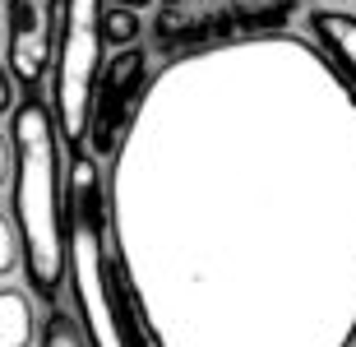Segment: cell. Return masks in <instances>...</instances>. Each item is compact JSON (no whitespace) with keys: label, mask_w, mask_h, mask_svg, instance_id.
Here are the masks:
<instances>
[{"label":"cell","mask_w":356,"mask_h":347,"mask_svg":"<svg viewBox=\"0 0 356 347\" xmlns=\"http://www.w3.org/2000/svg\"><path fill=\"white\" fill-rule=\"evenodd\" d=\"M148 88V51L134 42V47H116L111 60H102V74H97V88H92V116H88V148L97 158H111L116 144L125 139L134 111H139V97Z\"/></svg>","instance_id":"8992f818"},{"label":"cell","mask_w":356,"mask_h":347,"mask_svg":"<svg viewBox=\"0 0 356 347\" xmlns=\"http://www.w3.org/2000/svg\"><path fill=\"white\" fill-rule=\"evenodd\" d=\"M305 28H310V42L329 56V65L356 88V14L347 5H324L305 14Z\"/></svg>","instance_id":"ba28073f"},{"label":"cell","mask_w":356,"mask_h":347,"mask_svg":"<svg viewBox=\"0 0 356 347\" xmlns=\"http://www.w3.org/2000/svg\"><path fill=\"white\" fill-rule=\"evenodd\" d=\"M111 5H130V10H144V5H153V0H111Z\"/></svg>","instance_id":"9a60e30c"},{"label":"cell","mask_w":356,"mask_h":347,"mask_svg":"<svg viewBox=\"0 0 356 347\" xmlns=\"http://www.w3.org/2000/svg\"><path fill=\"white\" fill-rule=\"evenodd\" d=\"M301 0H153V47L162 56L199 51L218 42L259 38L287 28Z\"/></svg>","instance_id":"277c9868"},{"label":"cell","mask_w":356,"mask_h":347,"mask_svg":"<svg viewBox=\"0 0 356 347\" xmlns=\"http://www.w3.org/2000/svg\"><path fill=\"white\" fill-rule=\"evenodd\" d=\"M38 343V310L33 296L0 282V347H33Z\"/></svg>","instance_id":"9c48e42d"},{"label":"cell","mask_w":356,"mask_h":347,"mask_svg":"<svg viewBox=\"0 0 356 347\" xmlns=\"http://www.w3.org/2000/svg\"><path fill=\"white\" fill-rule=\"evenodd\" d=\"M56 10H60V0H10V19H5V56L10 60H5V70L24 93H33L47 74Z\"/></svg>","instance_id":"52a82bcc"},{"label":"cell","mask_w":356,"mask_h":347,"mask_svg":"<svg viewBox=\"0 0 356 347\" xmlns=\"http://www.w3.org/2000/svg\"><path fill=\"white\" fill-rule=\"evenodd\" d=\"M10 167H14V144H10V130H0V186L10 181Z\"/></svg>","instance_id":"4fadbf2b"},{"label":"cell","mask_w":356,"mask_h":347,"mask_svg":"<svg viewBox=\"0 0 356 347\" xmlns=\"http://www.w3.org/2000/svg\"><path fill=\"white\" fill-rule=\"evenodd\" d=\"M65 268L74 282L88 347H139V329L125 320V282L111 264L106 245V204H102V176L97 162L74 148L70 162V190H65Z\"/></svg>","instance_id":"3957f363"},{"label":"cell","mask_w":356,"mask_h":347,"mask_svg":"<svg viewBox=\"0 0 356 347\" xmlns=\"http://www.w3.org/2000/svg\"><path fill=\"white\" fill-rule=\"evenodd\" d=\"M14 111V79L10 70H0V116H10Z\"/></svg>","instance_id":"5bb4252c"},{"label":"cell","mask_w":356,"mask_h":347,"mask_svg":"<svg viewBox=\"0 0 356 347\" xmlns=\"http://www.w3.org/2000/svg\"><path fill=\"white\" fill-rule=\"evenodd\" d=\"M102 47V0H65V24L56 42V130L70 148L88 144Z\"/></svg>","instance_id":"5b68a950"},{"label":"cell","mask_w":356,"mask_h":347,"mask_svg":"<svg viewBox=\"0 0 356 347\" xmlns=\"http://www.w3.org/2000/svg\"><path fill=\"white\" fill-rule=\"evenodd\" d=\"M144 33V19L130 5H106L102 10V42L106 47H134Z\"/></svg>","instance_id":"30bf717a"},{"label":"cell","mask_w":356,"mask_h":347,"mask_svg":"<svg viewBox=\"0 0 356 347\" xmlns=\"http://www.w3.org/2000/svg\"><path fill=\"white\" fill-rule=\"evenodd\" d=\"M14 232L24 250V273L38 301H56L65 282V176H60V130L38 97L14 107Z\"/></svg>","instance_id":"7a4b0ae2"},{"label":"cell","mask_w":356,"mask_h":347,"mask_svg":"<svg viewBox=\"0 0 356 347\" xmlns=\"http://www.w3.org/2000/svg\"><path fill=\"white\" fill-rule=\"evenodd\" d=\"M38 347H88V338L79 334V324L65 320V315H56L51 310V320L38 329Z\"/></svg>","instance_id":"8fae6325"},{"label":"cell","mask_w":356,"mask_h":347,"mask_svg":"<svg viewBox=\"0 0 356 347\" xmlns=\"http://www.w3.org/2000/svg\"><path fill=\"white\" fill-rule=\"evenodd\" d=\"M14 268H24V250H19V232H14V218L0 213V282L10 278Z\"/></svg>","instance_id":"7c38bea8"},{"label":"cell","mask_w":356,"mask_h":347,"mask_svg":"<svg viewBox=\"0 0 356 347\" xmlns=\"http://www.w3.org/2000/svg\"><path fill=\"white\" fill-rule=\"evenodd\" d=\"M0 51H5V24H0Z\"/></svg>","instance_id":"e0dca14e"},{"label":"cell","mask_w":356,"mask_h":347,"mask_svg":"<svg viewBox=\"0 0 356 347\" xmlns=\"http://www.w3.org/2000/svg\"><path fill=\"white\" fill-rule=\"evenodd\" d=\"M106 236L153 347H352L356 88L291 28L167 56Z\"/></svg>","instance_id":"6da1fadb"},{"label":"cell","mask_w":356,"mask_h":347,"mask_svg":"<svg viewBox=\"0 0 356 347\" xmlns=\"http://www.w3.org/2000/svg\"><path fill=\"white\" fill-rule=\"evenodd\" d=\"M324 5H356V0H324Z\"/></svg>","instance_id":"2e32d148"}]
</instances>
